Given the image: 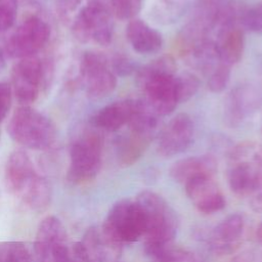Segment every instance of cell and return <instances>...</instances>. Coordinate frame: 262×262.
<instances>
[{
	"instance_id": "obj_27",
	"label": "cell",
	"mask_w": 262,
	"mask_h": 262,
	"mask_svg": "<svg viewBox=\"0 0 262 262\" xmlns=\"http://www.w3.org/2000/svg\"><path fill=\"white\" fill-rule=\"evenodd\" d=\"M152 259V262H200L191 251L172 247Z\"/></svg>"
},
{
	"instance_id": "obj_22",
	"label": "cell",
	"mask_w": 262,
	"mask_h": 262,
	"mask_svg": "<svg viewBox=\"0 0 262 262\" xmlns=\"http://www.w3.org/2000/svg\"><path fill=\"white\" fill-rule=\"evenodd\" d=\"M0 262H32V256L23 243L5 242L0 244Z\"/></svg>"
},
{
	"instance_id": "obj_34",
	"label": "cell",
	"mask_w": 262,
	"mask_h": 262,
	"mask_svg": "<svg viewBox=\"0 0 262 262\" xmlns=\"http://www.w3.org/2000/svg\"><path fill=\"white\" fill-rule=\"evenodd\" d=\"M68 262H74V261L71 259V260H70V261H68Z\"/></svg>"
},
{
	"instance_id": "obj_11",
	"label": "cell",
	"mask_w": 262,
	"mask_h": 262,
	"mask_svg": "<svg viewBox=\"0 0 262 262\" xmlns=\"http://www.w3.org/2000/svg\"><path fill=\"white\" fill-rule=\"evenodd\" d=\"M67 231L55 216L45 217L39 224L34 250L42 262H68L72 258L67 246Z\"/></svg>"
},
{
	"instance_id": "obj_16",
	"label": "cell",
	"mask_w": 262,
	"mask_h": 262,
	"mask_svg": "<svg viewBox=\"0 0 262 262\" xmlns=\"http://www.w3.org/2000/svg\"><path fill=\"white\" fill-rule=\"evenodd\" d=\"M245 230L244 217L234 213L220 221L209 235V247L217 256L234 253L242 244Z\"/></svg>"
},
{
	"instance_id": "obj_28",
	"label": "cell",
	"mask_w": 262,
	"mask_h": 262,
	"mask_svg": "<svg viewBox=\"0 0 262 262\" xmlns=\"http://www.w3.org/2000/svg\"><path fill=\"white\" fill-rule=\"evenodd\" d=\"M17 12V0H0V32L12 27Z\"/></svg>"
},
{
	"instance_id": "obj_31",
	"label": "cell",
	"mask_w": 262,
	"mask_h": 262,
	"mask_svg": "<svg viewBox=\"0 0 262 262\" xmlns=\"http://www.w3.org/2000/svg\"><path fill=\"white\" fill-rule=\"evenodd\" d=\"M250 205L254 211L262 212V182L256 191L250 196Z\"/></svg>"
},
{
	"instance_id": "obj_24",
	"label": "cell",
	"mask_w": 262,
	"mask_h": 262,
	"mask_svg": "<svg viewBox=\"0 0 262 262\" xmlns=\"http://www.w3.org/2000/svg\"><path fill=\"white\" fill-rule=\"evenodd\" d=\"M176 85L179 101L185 102L198 92L200 80L193 74L182 73L180 75H176Z\"/></svg>"
},
{
	"instance_id": "obj_32",
	"label": "cell",
	"mask_w": 262,
	"mask_h": 262,
	"mask_svg": "<svg viewBox=\"0 0 262 262\" xmlns=\"http://www.w3.org/2000/svg\"><path fill=\"white\" fill-rule=\"evenodd\" d=\"M6 60H5V53L2 49H0V72H2L5 69Z\"/></svg>"
},
{
	"instance_id": "obj_30",
	"label": "cell",
	"mask_w": 262,
	"mask_h": 262,
	"mask_svg": "<svg viewBox=\"0 0 262 262\" xmlns=\"http://www.w3.org/2000/svg\"><path fill=\"white\" fill-rule=\"evenodd\" d=\"M12 89L6 82H0V122H2L11 106Z\"/></svg>"
},
{
	"instance_id": "obj_19",
	"label": "cell",
	"mask_w": 262,
	"mask_h": 262,
	"mask_svg": "<svg viewBox=\"0 0 262 262\" xmlns=\"http://www.w3.org/2000/svg\"><path fill=\"white\" fill-rule=\"evenodd\" d=\"M217 170L216 160L209 155L193 156L175 162L171 169V177L183 185L189 180L201 176H214Z\"/></svg>"
},
{
	"instance_id": "obj_23",
	"label": "cell",
	"mask_w": 262,
	"mask_h": 262,
	"mask_svg": "<svg viewBox=\"0 0 262 262\" xmlns=\"http://www.w3.org/2000/svg\"><path fill=\"white\" fill-rule=\"evenodd\" d=\"M230 68L222 61H219L212 70L207 73L208 87L214 93L225 90L230 81Z\"/></svg>"
},
{
	"instance_id": "obj_7",
	"label": "cell",
	"mask_w": 262,
	"mask_h": 262,
	"mask_svg": "<svg viewBox=\"0 0 262 262\" xmlns=\"http://www.w3.org/2000/svg\"><path fill=\"white\" fill-rule=\"evenodd\" d=\"M102 159L101 137L92 131L77 136L70 146L68 180L73 184L91 181L98 174Z\"/></svg>"
},
{
	"instance_id": "obj_6",
	"label": "cell",
	"mask_w": 262,
	"mask_h": 262,
	"mask_svg": "<svg viewBox=\"0 0 262 262\" xmlns=\"http://www.w3.org/2000/svg\"><path fill=\"white\" fill-rule=\"evenodd\" d=\"M113 13L107 0H87L72 21L74 35L81 42L107 46L114 35Z\"/></svg>"
},
{
	"instance_id": "obj_25",
	"label": "cell",
	"mask_w": 262,
	"mask_h": 262,
	"mask_svg": "<svg viewBox=\"0 0 262 262\" xmlns=\"http://www.w3.org/2000/svg\"><path fill=\"white\" fill-rule=\"evenodd\" d=\"M241 24L244 30L255 34H262V2L245 8L242 13Z\"/></svg>"
},
{
	"instance_id": "obj_17",
	"label": "cell",
	"mask_w": 262,
	"mask_h": 262,
	"mask_svg": "<svg viewBox=\"0 0 262 262\" xmlns=\"http://www.w3.org/2000/svg\"><path fill=\"white\" fill-rule=\"evenodd\" d=\"M135 100H117L104 105L92 117V124L103 131L116 132L128 125L135 108Z\"/></svg>"
},
{
	"instance_id": "obj_20",
	"label": "cell",
	"mask_w": 262,
	"mask_h": 262,
	"mask_svg": "<svg viewBox=\"0 0 262 262\" xmlns=\"http://www.w3.org/2000/svg\"><path fill=\"white\" fill-rule=\"evenodd\" d=\"M257 100L248 87H236L227 96L224 104V119L230 127L241 125L254 111Z\"/></svg>"
},
{
	"instance_id": "obj_13",
	"label": "cell",
	"mask_w": 262,
	"mask_h": 262,
	"mask_svg": "<svg viewBox=\"0 0 262 262\" xmlns=\"http://www.w3.org/2000/svg\"><path fill=\"white\" fill-rule=\"evenodd\" d=\"M43 79V68L36 56L26 57L13 67L11 89L15 98L23 105L34 102L40 93Z\"/></svg>"
},
{
	"instance_id": "obj_15",
	"label": "cell",
	"mask_w": 262,
	"mask_h": 262,
	"mask_svg": "<svg viewBox=\"0 0 262 262\" xmlns=\"http://www.w3.org/2000/svg\"><path fill=\"white\" fill-rule=\"evenodd\" d=\"M184 188L187 198L201 213L213 214L226 205L222 190L213 176L193 178L184 184Z\"/></svg>"
},
{
	"instance_id": "obj_1",
	"label": "cell",
	"mask_w": 262,
	"mask_h": 262,
	"mask_svg": "<svg viewBox=\"0 0 262 262\" xmlns=\"http://www.w3.org/2000/svg\"><path fill=\"white\" fill-rule=\"evenodd\" d=\"M144 220L143 247L151 258L172 247L178 228V218L173 208L160 194L143 190L135 198Z\"/></svg>"
},
{
	"instance_id": "obj_14",
	"label": "cell",
	"mask_w": 262,
	"mask_h": 262,
	"mask_svg": "<svg viewBox=\"0 0 262 262\" xmlns=\"http://www.w3.org/2000/svg\"><path fill=\"white\" fill-rule=\"evenodd\" d=\"M194 126L191 118L184 113L174 116L161 130L157 149L163 157H173L186 150L192 143Z\"/></svg>"
},
{
	"instance_id": "obj_5",
	"label": "cell",
	"mask_w": 262,
	"mask_h": 262,
	"mask_svg": "<svg viewBox=\"0 0 262 262\" xmlns=\"http://www.w3.org/2000/svg\"><path fill=\"white\" fill-rule=\"evenodd\" d=\"M227 181L239 196H251L262 182V147L244 142L229 154Z\"/></svg>"
},
{
	"instance_id": "obj_2",
	"label": "cell",
	"mask_w": 262,
	"mask_h": 262,
	"mask_svg": "<svg viewBox=\"0 0 262 262\" xmlns=\"http://www.w3.org/2000/svg\"><path fill=\"white\" fill-rule=\"evenodd\" d=\"M136 75L137 84L144 93L147 106L159 117L173 113L180 103L173 57L163 55L138 69Z\"/></svg>"
},
{
	"instance_id": "obj_33",
	"label": "cell",
	"mask_w": 262,
	"mask_h": 262,
	"mask_svg": "<svg viewBox=\"0 0 262 262\" xmlns=\"http://www.w3.org/2000/svg\"><path fill=\"white\" fill-rule=\"evenodd\" d=\"M256 236H257V239L258 242L262 245V221L261 223L258 225L257 227V231H256Z\"/></svg>"
},
{
	"instance_id": "obj_3",
	"label": "cell",
	"mask_w": 262,
	"mask_h": 262,
	"mask_svg": "<svg viewBox=\"0 0 262 262\" xmlns=\"http://www.w3.org/2000/svg\"><path fill=\"white\" fill-rule=\"evenodd\" d=\"M5 183L7 189L32 211H45L51 202L49 182L36 172L31 158L24 150H14L7 159Z\"/></svg>"
},
{
	"instance_id": "obj_8",
	"label": "cell",
	"mask_w": 262,
	"mask_h": 262,
	"mask_svg": "<svg viewBox=\"0 0 262 262\" xmlns=\"http://www.w3.org/2000/svg\"><path fill=\"white\" fill-rule=\"evenodd\" d=\"M102 227L122 245L142 238L144 220L137 201L124 199L114 204L102 223Z\"/></svg>"
},
{
	"instance_id": "obj_9",
	"label": "cell",
	"mask_w": 262,
	"mask_h": 262,
	"mask_svg": "<svg viewBox=\"0 0 262 262\" xmlns=\"http://www.w3.org/2000/svg\"><path fill=\"white\" fill-rule=\"evenodd\" d=\"M80 78L86 94L93 99L107 96L117 86V76L111 68V61L99 52L87 51L83 54Z\"/></svg>"
},
{
	"instance_id": "obj_4",
	"label": "cell",
	"mask_w": 262,
	"mask_h": 262,
	"mask_svg": "<svg viewBox=\"0 0 262 262\" xmlns=\"http://www.w3.org/2000/svg\"><path fill=\"white\" fill-rule=\"evenodd\" d=\"M7 131L15 142L36 150L48 149L56 138V130L51 120L29 105L14 111Z\"/></svg>"
},
{
	"instance_id": "obj_29",
	"label": "cell",
	"mask_w": 262,
	"mask_h": 262,
	"mask_svg": "<svg viewBox=\"0 0 262 262\" xmlns=\"http://www.w3.org/2000/svg\"><path fill=\"white\" fill-rule=\"evenodd\" d=\"M111 68L116 76L121 77L130 76L138 70L134 61L130 57L123 54H118L113 58L111 61Z\"/></svg>"
},
{
	"instance_id": "obj_18",
	"label": "cell",
	"mask_w": 262,
	"mask_h": 262,
	"mask_svg": "<svg viewBox=\"0 0 262 262\" xmlns=\"http://www.w3.org/2000/svg\"><path fill=\"white\" fill-rule=\"evenodd\" d=\"M126 38L132 49L140 54L156 53L163 46L162 34L139 18L129 20Z\"/></svg>"
},
{
	"instance_id": "obj_12",
	"label": "cell",
	"mask_w": 262,
	"mask_h": 262,
	"mask_svg": "<svg viewBox=\"0 0 262 262\" xmlns=\"http://www.w3.org/2000/svg\"><path fill=\"white\" fill-rule=\"evenodd\" d=\"M123 245L112 237L101 226L87 229L75 245V253L83 262H118Z\"/></svg>"
},
{
	"instance_id": "obj_21",
	"label": "cell",
	"mask_w": 262,
	"mask_h": 262,
	"mask_svg": "<svg viewBox=\"0 0 262 262\" xmlns=\"http://www.w3.org/2000/svg\"><path fill=\"white\" fill-rule=\"evenodd\" d=\"M152 136L129 130V133L121 137L117 143L119 162L124 166H129L137 162L149 145Z\"/></svg>"
},
{
	"instance_id": "obj_10",
	"label": "cell",
	"mask_w": 262,
	"mask_h": 262,
	"mask_svg": "<svg viewBox=\"0 0 262 262\" xmlns=\"http://www.w3.org/2000/svg\"><path fill=\"white\" fill-rule=\"evenodd\" d=\"M50 35L49 26L39 16H30L24 20L9 37L5 52L14 58L35 56L47 43Z\"/></svg>"
},
{
	"instance_id": "obj_26",
	"label": "cell",
	"mask_w": 262,
	"mask_h": 262,
	"mask_svg": "<svg viewBox=\"0 0 262 262\" xmlns=\"http://www.w3.org/2000/svg\"><path fill=\"white\" fill-rule=\"evenodd\" d=\"M114 14L120 19H132L140 11L143 0H110Z\"/></svg>"
}]
</instances>
